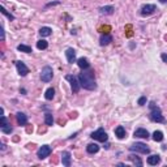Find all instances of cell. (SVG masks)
<instances>
[{
	"instance_id": "6da1fadb",
	"label": "cell",
	"mask_w": 167,
	"mask_h": 167,
	"mask_svg": "<svg viewBox=\"0 0 167 167\" xmlns=\"http://www.w3.org/2000/svg\"><path fill=\"white\" fill-rule=\"evenodd\" d=\"M79 80L81 84V88L86 90H95L97 84H95V77H94V71L90 68L82 69V72L79 74Z\"/></svg>"
},
{
	"instance_id": "7a4b0ae2",
	"label": "cell",
	"mask_w": 167,
	"mask_h": 167,
	"mask_svg": "<svg viewBox=\"0 0 167 167\" xmlns=\"http://www.w3.org/2000/svg\"><path fill=\"white\" fill-rule=\"evenodd\" d=\"M149 108H150V115H149L150 120L154 121V123H165L166 119H165V116L162 115L161 108L155 105V102H150Z\"/></svg>"
},
{
	"instance_id": "3957f363",
	"label": "cell",
	"mask_w": 167,
	"mask_h": 167,
	"mask_svg": "<svg viewBox=\"0 0 167 167\" xmlns=\"http://www.w3.org/2000/svg\"><path fill=\"white\" fill-rule=\"evenodd\" d=\"M52 77H54V71H52V68L50 65H46L42 68L41 71V80L43 82H50L52 80Z\"/></svg>"
},
{
	"instance_id": "277c9868",
	"label": "cell",
	"mask_w": 167,
	"mask_h": 167,
	"mask_svg": "<svg viewBox=\"0 0 167 167\" xmlns=\"http://www.w3.org/2000/svg\"><path fill=\"white\" fill-rule=\"evenodd\" d=\"M65 80H67V81L71 82L72 91H73V93H79L80 88H81V84H80L79 77L73 76V74H67V76H65Z\"/></svg>"
},
{
	"instance_id": "5b68a950",
	"label": "cell",
	"mask_w": 167,
	"mask_h": 167,
	"mask_svg": "<svg viewBox=\"0 0 167 167\" xmlns=\"http://www.w3.org/2000/svg\"><path fill=\"white\" fill-rule=\"evenodd\" d=\"M90 137L94 138V140H97V141H101V142H106V141L108 140V136H107V133H106V131L103 128H99V129H97L95 132H93Z\"/></svg>"
},
{
	"instance_id": "8992f818",
	"label": "cell",
	"mask_w": 167,
	"mask_h": 167,
	"mask_svg": "<svg viewBox=\"0 0 167 167\" xmlns=\"http://www.w3.org/2000/svg\"><path fill=\"white\" fill-rule=\"evenodd\" d=\"M129 150H131V152L141 153V154H149V153H150V149L144 142H136V144H133V145L129 147Z\"/></svg>"
},
{
	"instance_id": "52a82bcc",
	"label": "cell",
	"mask_w": 167,
	"mask_h": 167,
	"mask_svg": "<svg viewBox=\"0 0 167 167\" xmlns=\"http://www.w3.org/2000/svg\"><path fill=\"white\" fill-rule=\"evenodd\" d=\"M51 152H52L51 146H48V145H42L39 149H38L37 155H38V158H39V159H44V158H47L50 154H51Z\"/></svg>"
},
{
	"instance_id": "ba28073f",
	"label": "cell",
	"mask_w": 167,
	"mask_h": 167,
	"mask_svg": "<svg viewBox=\"0 0 167 167\" xmlns=\"http://www.w3.org/2000/svg\"><path fill=\"white\" fill-rule=\"evenodd\" d=\"M157 11V7L154 4H145L141 7V15L142 16H149V15H153V13Z\"/></svg>"
},
{
	"instance_id": "9c48e42d",
	"label": "cell",
	"mask_w": 167,
	"mask_h": 167,
	"mask_svg": "<svg viewBox=\"0 0 167 167\" xmlns=\"http://www.w3.org/2000/svg\"><path fill=\"white\" fill-rule=\"evenodd\" d=\"M16 68H17V72L18 74L22 77L27 76V73H29V68L26 67V64L24 62H16Z\"/></svg>"
},
{
	"instance_id": "30bf717a",
	"label": "cell",
	"mask_w": 167,
	"mask_h": 167,
	"mask_svg": "<svg viewBox=\"0 0 167 167\" xmlns=\"http://www.w3.org/2000/svg\"><path fill=\"white\" fill-rule=\"evenodd\" d=\"M65 58H67V60H68L69 64H73L76 62V51H74L73 48H67Z\"/></svg>"
},
{
	"instance_id": "8fae6325",
	"label": "cell",
	"mask_w": 167,
	"mask_h": 167,
	"mask_svg": "<svg viewBox=\"0 0 167 167\" xmlns=\"http://www.w3.org/2000/svg\"><path fill=\"white\" fill-rule=\"evenodd\" d=\"M135 137H138V138H149V132L145 129V128H137L133 133Z\"/></svg>"
},
{
	"instance_id": "7c38bea8",
	"label": "cell",
	"mask_w": 167,
	"mask_h": 167,
	"mask_svg": "<svg viewBox=\"0 0 167 167\" xmlns=\"http://www.w3.org/2000/svg\"><path fill=\"white\" fill-rule=\"evenodd\" d=\"M62 163H63V166H65V167L71 166V153L69 152L62 153Z\"/></svg>"
},
{
	"instance_id": "4fadbf2b",
	"label": "cell",
	"mask_w": 167,
	"mask_h": 167,
	"mask_svg": "<svg viewBox=\"0 0 167 167\" xmlns=\"http://www.w3.org/2000/svg\"><path fill=\"white\" fill-rule=\"evenodd\" d=\"M114 11H115V8H114L112 5H105V7L99 8V13H101V15H105V16L112 15Z\"/></svg>"
},
{
	"instance_id": "5bb4252c",
	"label": "cell",
	"mask_w": 167,
	"mask_h": 167,
	"mask_svg": "<svg viewBox=\"0 0 167 167\" xmlns=\"http://www.w3.org/2000/svg\"><path fill=\"white\" fill-rule=\"evenodd\" d=\"M159 162H161V157L158 154H153V155H150V157H147V163H149L150 166H155Z\"/></svg>"
},
{
	"instance_id": "9a60e30c",
	"label": "cell",
	"mask_w": 167,
	"mask_h": 167,
	"mask_svg": "<svg viewBox=\"0 0 167 167\" xmlns=\"http://www.w3.org/2000/svg\"><path fill=\"white\" fill-rule=\"evenodd\" d=\"M16 119H17L18 125H26V123H27V116L25 115L24 112H17Z\"/></svg>"
},
{
	"instance_id": "2e32d148",
	"label": "cell",
	"mask_w": 167,
	"mask_h": 167,
	"mask_svg": "<svg viewBox=\"0 0 167 167\" xmlns=\"http://www.w3.org/2000/svg\"><path fill=\"white\" fill-rule=\"evenodd\" d=\"M77 65H79L81 69L90 68V63H89V60L86 59V58H80V59L77 60Z\"/></svg>"
},
{
	"instance_id": "e0dca14e",
	"label": "cell",
	"mask_w": 167,
	"mask_h": 167,
	"mask_svg": "<svg viewBox=\"0 0 167 167\" xmlns=\"http://www.w3.org/2000/svg\"><path fill=\"white\" fill-rule=\"evenodd\" d=\"M111 42H112V35H110V34L101 35V38H99V43H101V46H106V44L111 43Z\"/></svg>"
},
{
	"instance_id": "ac0fdd59",
	"label": "cell",
	"mask_w": 167,
	"mask_h": 167,
	"mask_svg": "<svg viewBox=\"0 0 167 167\" xmlns=\"http://www.w3.org/2000/svg\"><path fill=\"white\" fill-rule=\"evenodd\" d=\"M86 152H88L89 154H95V153L99 152V145H97V144H89V145L86 146Z\"/></svg>"
},
{
	"instance_id": "d6986e66",
	"label": "cell",
	"mask_w": 167,
	"mask_h": 167,
	"mask_svg": "<svg viewBox=\"0 0 167 167\" xmlns=\"http://www.w3.org/2000/svg\"><path fill=\"white\" fill-rule=\"evenodd\" d=\"M115 136H118V138H124L125 137V128L123 125H119L115 128Z\"/></svg>"
},
{
	"instance_id": "ffe728a7",
	"label": "cell",
	"mask_w": 167,
	"mask_h": 167,
	"mask_svg": "<svg viewBox=\"0 0 167 167\" xmlns=\"http://www.w3.org/2000/svg\"><path fill=\"white\" fill-rule=\"evenodd\" d=\"M39 34L42 37H48V35L52 34V30H51V27H48V26H43L39 29Z\"/></svg>"
},
{
	"instance_id": "44dd1931",
	"label": "cell",
	"mask_w": 167,
	"mask_h": 167,
	"mask_svg": "<svg viewBox=\"0 0 167 167\" xmlns=\"http://www.w3.org/2000/svg\"><path fill=\"white\" fill-rule=\"evenodd\" d=\"M54 97H55V89L54 88H48L46 90V93H44V98H46L47 101H51Z\"/></svg>"
},
{
	"instance_id": "7402d4cb",
	"label": "cell",
	"mask_w": 167,
	"mask_h": 167,
	"mask_svg": "<svg viewBox=\"0 0 167 167\" xmlns=\"http://www.w3.org/2000/svg\"><path fill=\"white\" fill-rule=\"evenodd\" d=\"M17 50H18V51H21V52H25V54H30V52H33L32 47L26 46V44H18Z\"/></svg>"
},
{
	"instance_id": "603a6c76",
	"label": "cell",
	"mask_w": 167,
	"mask_h": 167,
	"mask_svg": "<svg viewBox=\"0 0 167 167\" xmlns=\"http://www.w3.org/2000/svg\"><path fill=\"white\" fill-rule=\"evenodd\" d=\"M128 158H129V161H131V162H133L135 165H137V166H140V167L142 166V161H141L138 157H136L135 154H131Z\"/></svg>"
},
{
	"instance_id": "cb8c5ba5",
	"label": "cell",
	"mask_w": 167,
	"mask_h": 167,
	"mask_svg": "<svg viewBox=\"0 0 167 167\" xmlns=\"http://www.w3.org/2000/svg\"><path fill=\"white\" fill-rule=\"evenodd\" d=\"M153 140L157 141V142H161V141L163 140V133L161 132V131H155V132L153 133Z\"/></svg>"
},
{
	"instance_id": "d4e9b609",
	"label": "cell",
	"mask_w": 167,
	"mask_h": 167,
	"mask_svg": "<svg viewBox=\"0 0 167 167\" xmlns=\"http://www.w3.org/2000/svg\"><path fill=\"white\" fill-rule=\"evenodd\" d=\"M37 47H38V50H46L48 47V43H47V41L41 39L37 42Z\"/></svg>"
},
{
	"instance_id": "484cf974",
	"label": "cell",
	"mask_w": 167,
	"mask_h": 167,
	"mask_svg": "<svg viewBox=\"0 0 167 167\" xmlns=\"http://www.w3.org/2000/svg\"><path fill=\"white\" fill-rule=\"evenodd\" d=\"M44 123H46V125H50V127L54 124V118H52L51 114H46L44 115Z\"/></svg>"
},
{
	"instance_id": "4316f807",
	"label": "cell",
	"mask_w": 167,
	"mask_h": 167,
	"mask_svg": "<svg viewBox=\"0 0 167 167\" xmlns=\"http://www.w3.org/2000/svg\"><path fill=\"white\" fill-rule=\"evenodd\" d=\"M1 13H3V15H4V16H7V17L9 18L11 21H12V20H15V16H13V15H11V13H8V12H7V9H5L4 7H1Z\"/></svg>"
},
{
	"instance_id": "83f0119b",
	"label": "cell",
	"mask_w": 167,
	"mask_h": 167,
	"mask_svg": "<svg viewBox=\"0 0 167 167\" xmlns=\"http://www.w3.org/2000/svg\"><path fill=\"white\" fill-rule=\"evenodd\" d=\"M1 131L4 133H11L13 129H12V127H11V125H7V127H1Z\"/></svg>"
},
{
	"instance_id": "f1b7e54d",
	"label": "cell",
	"mask_w": 167,
	"mask_h": 167,
	"mask_svg": "<svg viewBox=\"0 0 167 167\" xmlns=\"http://www.w3.org/2000/svg\"><path fill=\"white\" fill-rule=\"evenodd\" d=\"M7 125H9V124H8V120H7V118L3 115L1 116V127H7Z\"/></svg>"
},
{
	"instance_id": "f546056e",
	"label": "cell",
	"mask_w": 167,
	"mask_h": 167,
	"mask_svg": "<svg viewBox=\"0 0 167 167\" xmlns=\"http://www.w3.org/2000/svg\"><path fill=\"white\" fill-rule=\"evenodd\" d=\"M145 103H146V97L144 95V97H141V98L138 99V105H140V106H144Z\"/></svg>"
},
{
	"instance_id": "4dcf8cb0",
	"label": "cell",
	"mask_w": 167,
	"mask_h": 167,
	"mask_svg": "<svg viewBox=\"0 0 167 167\" xmlns=\"http://www.w3.org/2000/svg\"><path fill=\"white\" fill-rule=\"evenodd\" d=\"M161 59H162L165 63H167V54H162V55H161Z\"/></svg>"
},
{
	"instance_id": "1f68e13d",
	"label": "cell",
	"mask_w": 167,
	"mask_h": 167,
	"mask_svg": "<svg viewBox=\"0 0 167 167\" xmlns=\"http://www.w3.org/2000/svg\"><path fill=\"white\" fill-rule=\"evenodd\" d=\"M58 4H60V1H54V3H48V4H47L46 7H51V5H58Z\"/></svg>"
},
{
	"instance_id": "d6a6232c",
	"label": "cell",
	"mask_w": 167,
	"mask_h": 167,
	"mask_svg": "<svg viewBox=\"0 0 167 167\" xmlns=\"http://www.w3.org/2000/svg\"><path fill=\"white\" fill-rule=\"evenodd\" d=\"M4 38H5V33H4V29L1 27V41H4Z\"/></svg>"
},
{
	"instance_id": "836d02e7",
	"label": "cell",
	"mask_w": 167,
	"mask_h": 167,
	"mask_svg": "<svg viewBox=\"0 0 167 167\" xmlns=\"http://www.w3.org/2000/svg\"><path fill=\"white\" fill-rule=\"evenodd\" d=\"M161 3H167V0H159Z\"/></svg>"
}]
</instances>
